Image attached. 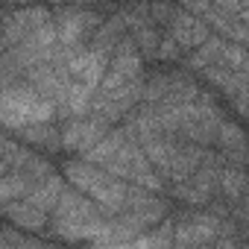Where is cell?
Returning <instances> with one entry per match:
<instances>
[{
  "label": "cell",
  "instance_id": "cell-1",
  "mask_svg": "<svg viewBox=\"0 0 249 249\" xmlns=\"http://www.w3.org/2000/svg\"><path fill=\"white\" fill-rule=\"evenodd\" d=\"M53 117V106L33 88H6L0 91V120L6 126H30Z\"/></svg>",
  "mask_w": 249,
  "mask_h": 249
},
{
  "label": "cell",
  "instance_id": "cell-2",
  "mask_svg": "<svg viewBox=\"0 0 249 249\" xmlns=\"http://www.w3.org/2000/svg\"><path fill=\"white\" fill-rule=\"evenodd\" d=\"M68 176H71L85 194H91L94 199H100V202H106V205H120V202H123V188H120L114 179H108L103 170L91 167V164H68Z\"/></svg>",
  "mask_w": 249,
  "mask_h": 249
},
{
  "label": "cell",
  "instance_id": "cell-3",
  "mask_svg": "<svg viewBox=\"0 0 249 249\" xmlns=\"http://www.w3.org/2000/svg\"><path fill=\"white\" fill-rule=\"evenodd\" d=\"M173 30H176V41L185 44V47H196V44L205 41V27L196 18H191V15H179Z\"/></svg>",
  "mask_w": 249,
  "mask_h": 249
},
{
  "label": "cell",
  "instance_id": "cell-4",
  "mask_svg": "<svg viewBox=\"0 0 249 249\" xmlns=\"http://www.w3.org/2000/svg\"><path fill=\"white\" fill-rule=\"evenodd\" d=\"M27 191V182L24 179H15V176H6V179H0V205H6L12 202L18 194Z\"/></svg>",
  "mask_w": 249,
  "mask_h": 249
}]
</instances>
